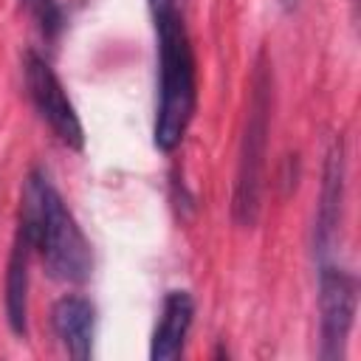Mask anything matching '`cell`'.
<instances>
[{"instance_id":"cell-9","label":"cell","mask_w":361,"mask_h":361,"mask_svg":"<svg viewBox=\"0 0 361 361\" xmlns=\"http://www.w3.org/2000/svg\"><path fill=\"white\" fill-rule=\"evenodd\" d=\"M28 259H31V243L17 228L6 265V293H3L6 322L17 338H25L28 333Z\"/></svg>"},{"instance_id":"cell-10","label":"cell","mask_w":361,"mask_h":361,"mask_svg":"<svg viewBox=\"0 0 361 361\" xmlns=\"http://www.w3.org/2000/svg\"><path fill=\"white\" fill-rule=\"evenodd\" d=\"M20 6L28 11L34 25L45 39H56L59 31L65 28V11L59 0H20Z\"/></svg>"},{"instance_id":"cell-5","label":"cell","mask_w":361,"mask_h":361,"mask_svg":"<svg viewBox=\"0 0 361 361\" xmlns=\"http://www.w3.org/2000/svg\"><path fill=\"white\" fill-rule=\"evenodd\" d=\"M23 73H25L28 99H31L34 110L39 113V118L51 127V133L59 138V144H65L73 152H82L85 149V127L76 116L73 102L68 99V90L62 87L56 71L51 68V62L45 56H39L37 51H28L25 62H23Z\"/></svg>"},{"instance_id":"cell-1","label":"cell","mask_w":361,"mask_h":361,"mask_svg":"<svg viewBox=\"0 0 361 361\" xmlns=\"http://www.w3.org/2000/svg\"><path fill=\"white\" fill-rule=\"evenodd\" d=\"M158 37V104L152 144L161 152L180 147L197 110V71L186 28V0H147Z\"/></svg>"},{"instance_id":"cell-3","label":"cell","mask_w":361,"mask_h":361,"mask_svg":"<svg viewBox=\"0 0 361 361\" xmlns=\"http://www.w3.org/2000/svg\"><path fill=\"white\" fill-rule=\"evenodd\" d=\"M271 110H274V71L268 54L259 51L251 73V96L237 149V175H234V197H231V217L243 228L257 226L262 212Z\"/></svg>"},{"instance_id":"cell-2","label":"cell","mask_w":361,"mask_h":361,"mask_svg":"<svg viewBox=\"0 0 361 361\" xmlns=\"http://www.w3.org/2000/svg\"><path fill=\"white\" fill-rule=\"evenodd\" d=\"M17 228L28 237L31 251L39 254L45 271L54 279L79 285L90 276L93 271L90 243L45 169H34L25 178Z\"/></svg>"},{"instance_id":"cell-8","label":"cell","mask_w":361,"mask_h":361,"mask_svg":"<svg viewBox=\"0 0 361 361\" xmlns=\"http://www.w3.org/2000/svg\"><path fill=\"white\" fill-rule=\"evenodd\" d=\"M195 319V299L189 290H166L161 302V316L149 338V358L152 361H172L180 355L189 327Z\"/></svg>"},{"instance_id":"cell-11","label":"cell","mask_w":361,"mask_h":361,"mask_svg":"<svg viewBox=\"0 0 361 361\" xmlns=\"http://www.w3.org/2000/svg\"><path fill=\"white\" fill-rule=\"evenodd\" d=\"M282 3H285V6H290V3H296V0H282Z\"/></svg>"},{"instance_id":"cell-6","label":"cell","mask_w":361,"mask_h":361,"mask_svg":"<svg viewBox=\"0 0 361 361\" xmlns=\"http://www.w3.org/2000/svg\"><path fill=\"white\" fill-rule=\"evenodd\" d=\"M344 186H347V158H344V141L341 135H336L324 158L319 206H316V220H313V254L319 262H327L336 248L338 228H341V212H344Z\"/></svg>"},{"instance_id":"cell-4","label":"cell","mask_w":361,"mask_h":361,"mask_svg":"<svg viewBox=\"0 0 361 361\" xmlns=\"http://www.w3.org/2000/svg\"><path fill=\"white\" fill-rule=\"evenodd\" d=\"M355 307H358L355 276L330 259L319 262V358L322 361H341L347 355Z\"/></svg>"},{"instance_id":"cell-7","label":"cell","mask_w":361,"mask_h":361,"mask_svg":"<svg viewBox=\"0 0 361 361\" xmlns=\"http://www.w3.org/2000/svg\"><path fill=\"white\" fill-rule=\"evenodd\" d=\"M51 327L65 353L76 361L93 358L96 338V307L82 293H65L51 305Z\"/></svg>"}]
</instances>
